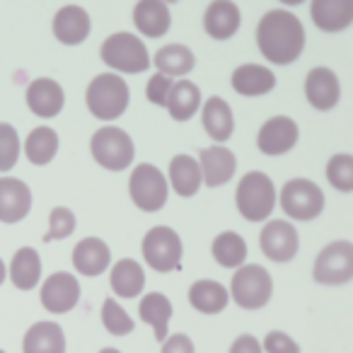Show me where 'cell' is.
<instances>
[{
	"label": "cell",
	"mask_w": 353,
	"mask_h": 353,
	"mask_svg": "<svg viewBox=\"0 0 353 353\" xmlns=\"http://www.w3.org/2000/svg\"><path fill=\"white\" fill-rule=\"evenodd\" d=\"M256 46L274 65H290L303 56L305 27L298 15L283 8L266 10L256 25Z\"/></svg>",
	"instance_id": "cell-1"
},
{
	"label": "cell",
	"mask_w": 353,
	"mask_h": 353,
	"mask_svg": "<svg viewBox=\"0 0 353 353\" xmlns=\"http://www.w3.org/2000/svg\"><path fill=\"white\" fill-rule=\"evenodd\" d=\"M235 206L247 223H261L276 208V187L271 176L254 170L247 172L235 189Z\"/></svg>",
	"instance_id": "cell-2"
},
{
	"label": "cell",
	"mask_w": 353,
	"mask_h": 353,
	"mask_svg": "<svg viewBox=\"0 0 353 353\" xmlns=\"http://www.w3.org/2000/svg\"><path fill=\"white\" fill-rule=\"evenodd\" d=\"M85 102L92 117L102 121H114L119 119L128 107V85L121 75L117 73H102L90 83L85 92Z\"/></svg>",
	"instance_id": "cell-3"
},
{
	"label": "cell",
	"mask_w": 353,
	"mask_h": 353,
	"mask_svg": "<svg viewBox=\"0 0 353 353\" xmlns=\"http://www.w3.org/2000/svg\"><path fill=\"white\" fill-rule=\"evenodd\" d=\"M99 56L109 68L119 70V73H143L150 65L145 44L141 37L131 34V32H117V34L107 37L99 46Z\"/></svg>",
	"instance_id": "cell-4"
},
{
	"label": "cell",
	"mask_w": 353,
	"mask_h": 353,
	"mask_svg": "<svg viewBox=\"0 0 353 353\" xmlns=\"http://www.w3.org/2000/svg\"><path fill=\"white\" fill-rule=\"evenodd\" d=\"M274 295V279L259 264H245L230 281V300L242 310H261Z\"/></svg>",
	"instance_id": "cell-5"
},
{
	"label": "cell",
	"mask_w": 353,
	"mask_h": 353,
	"mask_svg": "<svg viewBox=\"0 0 353 353\" xmlns=\"http://www.w3.org/2000/svg\"><path fill=\"white\" fill-rule=\"evenodd\" d=\"M279 203L290 221L307 223L314 221L324 211V192L305 176H295L283 184L279 194Z\"/></svg>",
	"instance_id": "cell-6"
},
{
	"label": "cell",
	"mask_w": 353,
	"mask_h": 353,
	"mask_svg": "<svg viewBox=\"0 0 353 353\" xmlns=\"http://www.w3.org/2000/svg\"><path fill=\"white\" fill-rule=\"evenodd\" d=\"M143 259L150 269L160 271V274H170V271H176L182 266V254L184 247L182 240L176 235V230L165 225H155L145 232L143 237Z\"/></svg>",
	"instance_id": "cell-7"
},
{
	"label": "cell",
	"mask_w": 353,
	"mask_h": 353,
	"mask_svg": "<svg viewBox=\"0 0 353 353\" xmlns=\"http://www.w3.org/2000/svg\"><path fill=\"white\" fill-rule=\"evenodd\" d=\"M90 152H92L94 162L102 165L104 170L121 172L133 162L136 148H133L131 136L123 128L104 126L94 131L92 141H90Z\"/></svg>",
	"instance_id": "cell-8"
},
{
	"label": "cell",
	"mask_w": 353,
	"mask_h": 353,
	"mask_svg": "<svg viewBox=\"0 0 353 353\" xmlns=\"http://www.w3.org/2000/svg\"><path fill=\"white\" fill-rule=\"evenodd\" d=\"M312 281L319 285H343L353 281V242L334 240L314 256Z\"/></svg>",
	"instance_id": "cell-9"
},
{
	"label": "cell",
	"mask_w": 353,
	"mask_h": 353,
	"mask_svg": "<svg viewBox=\"0 0 353 353\" xmlns=\"http://www.w3.org/2000/svg\"><path fill=\"white\" fill-rule=\"evenodd\" d=\"M167 184L165 174L157 170L150 162H143L128 176V194H131V201L136 203L141 211L155 213L160 211L167 203Z\"/></svg>",
	"instance_id": "cell-10"
},
{
	"label": "cell",
	"mask_w": 353,
	"mask_h": 353,
	"mask_svg": "<svg viewBox=\"0 0 353 353\" xmlns=\"http://www.w3.org/2000/svg\"><path fill=\"white\" fill-rule=\"evenodd\" d=\"M259 247L261 254L276 264H288L295 259L300 250L298 228L288 221H269L264 223L259 232Z\"/></svg>",
	"instance_id": "cell-11"
},
{
	"label": "cell",
	"mask_w": 353,
	"mask_h": 353,
	"mask_svg": "<svg viewBox=\"0 0 353 353\" xmlns=\"http://www.w3.org/2000/svg\"><path fill=\"white\" fill-rule=\"evenodd\" d=\"M298 138H300L298 123L290 117L279 114V117H271L259 128V133H256V148L269 157L285 155V152L298 145Z\"/></svg>",
	"instance_id": "cell-12"
},
{
	"label": "cell",
	"mask_w": 353,
	"mask_h": 353,
	"mask_svg": "<svg viewBox=\"0 0 353 353\" xmlns=\"http://www.w3.org/2000/svg\"><path fill=\"white\" fill-rule=\"evenodd\" d=\"M305 97H307L310 107L317 112H329L336 107L341 99V83H339L336 73L327 65L310 68L307 78H305Z\"/></svg>",
	"instance_id": "cell-13"
},
{
	"label": "cell",
	"mask_w": 353,
	"mask_h": 353,
	"mask_svg": "<svg viewBox=\"0 0 353 353\" xmlns=\"http://www.w3.org/2000/svg\"><path fill=\"white\" fill-rule=\"evenodd\" d=\"M80 300V283L73 274L56 271L41 285V305L51 314H63L78 305Z\"/></svg>",
	"instance_id": "cell-14"
},
{
	"label": "cell",
	"mask_w": 353,
	"mask_h": 353,
	"mask_svg": "<svg viewBox=\"0 0 353 353\" xmlns=\"http://www.w3.org/2000/svg\"><path fill=\"white\" fill-rule=\"evenodd\" d=\"M199 165L203 172V184L211 189L223 187L235 176L237 157L225 145H208L199 150Z\"/></svg>",
	"instance_id": "cell-15"
},
{
	"label": "cell",
	"mask_w": 353,
	"mask_h": 353,
	"mask_svg": "<svg viewBox=\"0 0 353 353\" xmlns=\"http://www.w3.org/2000/svg\"><path fill=\"white\" fill-rule=\"evenodd\" d=\"M32 208V192L22 179L0 176V223H20Z\"/></svg>",
	"instance_id": "cell-16"
},
{
	"label": "cell",
	"mask_w": 353,
	"mask_h": 353,
	"mask_svg": "<svg viewBox=\"0 0 353 353\" xmlns=\"http://www.w3.org/2000/svg\"><path fill=\"white\" fill-rule=\"evenodd\" d=\"M310 15L317 30L336 34L353 25V0H314L310 3Z\"/></svg>",
	"instance_id": "cell-17"
},
{
	"label": "cell",
	"mask_w": 353,
	"mask_h": 353,
	"mask_svg": "<svg viewBox=\"0 0 353 353\" xmlns=\"http://www.w3.org/2000/svg\"><path fill=\"white\" fill-rule=\"evenodd\" d=\"M242 25V15H240V8L230 0H216L211 3L203 15V30L211 39L218 41H225L230 37L237 34Z\"/></svg>",
	"instance_id": "cell-18"
},
{
	"label": "cell",
	"mask_w": 353,
	"mask_h": 353,
	"mask_svg": "<svg viewBox=\"0 0 353 353\" xmlns=\"http://www.w3.org/2000/svg\"><path fill=\"white\" fill-rule=\"evenodd\" d=\"M54 37L65 46H78L90 37V15L80 6H63L54 17Z\"/></svg>",
	"instance_id": "cell-19"
},
{
	"label": "cell",
	"mask_w": 353,
	"mask_h": 353,
	"mask_svg": "<svg viewBox=\"0 0 353 353\" xmlns=\"http://www.w3.org/2000/svg\"><path fill=\"white\" fill-rule=\"evenodd\" d=\"M112 264V252H109L107 242L99 237H85L75 245L73 250V266L78 274L83 276H99L109 269Z\"/></svg>",
	"instance_id": "cell-20"
},
{
	"label": "cell",
	"mask_w": 353,
	"mask_h": 353,
	"mask_svg": "<svg viewBox=\"0 0 353 353\" xmlns=\"http://www.w3.org/2000/svg\"><path fill=\"white\" fill-rule=\"evenodd\" d=\"M65 94L56 80L51 78H37L27 88V107L41 119H51L63 109Z\"/></svg>",
	"instance_id": "cell-21"
},
{
	"label": "cell",
	"mask_w": 353,
	"mask_h": 353,
	"mask_svg": "<svg viewBox=\"0 0 353 353\" xmlns=\"http://www.w3.org/2000/svg\"><path fill=\"white\" fill-rule=\"evenodd\" d=\"M232 90L242 97H259L276 88V75L271 68L259 63H242L232 70Z\"/></svg>",
	"instance_id": "cell-22"
},
{
	"label": "cell",
	"mask_w": 353,
	"mask_h": 353,
	"mask_svg": "<svg viewBox=\"0 0 353 353\" xmlns=\"http://www.w3.org/2000/svg\"><path fill=\"white\" fill-rule=\"evenodd\" d=\"M201 123L208 136H211V141L216 143L230 141L232 131H235V117H232L230 104L223 97H218V94L208 97L201 107Z\"/></svg>",
	"instance_id": "cell-23"
},
{
	"label": "cell",
	"mask_w": 353,
	"mask_h": 353,
	"mask_svg": "<svg viewBox=\"0 0 353 353\" xmlns=\"http://www.w3.org/2000/svg\"><path fill=\"white\" fill-rule=\"evenodd\" d=\"M170 184L179 196L192 199L203 184V172L192 155H174L170 162Z\"/></svg>",
	"instance_id": "cell-24"
},
{
	"label": "cell",
	"mask_w": 353,
	"mask_h": 353,
	"mask_svg": "<svg viewBox=\"0 0 353 353\" xmlns=\"http://www.w3.org/2000/svg\"><path fill=\"white\" fill-rule=\"evenodd\" d=\"M133 25H136L138 32H143L150 39L167 34V30L172 25L170 8L165 3H160V0H141L133 8Z\"/></svg>",
	"instance_id": "cell-25"
},
{
	"label": "cell",
	"mask_w": 353,
	"mask_h": 353,
	"mask_svg": "<svg viewBox=\"0 0 353 353\" xmlns=\"http://www.w3.org/2000/svg\"><path fill=\"white\" fill-rule=\"evenodd\" d=\"M22 353H65V336L61 324L37 322L22 339Z\"/></svg>",
	"instance_id": "cell-26"
},
{
	"label": "cell",
	"mask_w": 353,
	"mask_h": 353,
	"mask_svg": "<svg viewBox=\"0 0 353 353\" xmlns=\"http://www.w3.org/2000/svg\"><path fill=\"white\" fill-rule=\"evenodd\" d=\"M189 303L201 314H218L228 307L230 293H228L225 285L218 283V281L201 279V281H194L192 288H189Z\"/></svg>",
	"instance_id": "cell-27"
},
{
	"label": "cell",
	"mask_w": 353,
	"mask_h": 353,
	"mask_svg": "<svg viewBox=\"0 0 353 353\" xmlns=\"http://www.w3.org/2000/svg\"><path fill=\"white\" fill-rule=\"evenodd\" d=\"M109 283L112 290L123 300H133L143 293V285H145V274H143V266L133 259H121L112 266V274H109Z\"/></svg>",
	"instance_id": "cell-28"
},
{
	"label": "cell",
	"mask_w": 353,
	"mask_h": 353,
	"mask_svg": "<svg viewBox=\"0 0 353 353\" xmlns=\"http://www.w3.org/2000/svg\"><path fill=\"white\" fill-rule=\"evenodd\" d=\"M138 314L145 324H150L155 339L160 343L167 341V327H170L172 319V303L167 295L162 293H148L143 295L141 305H138Z\"/></svg>",
	"instance_id": "cell-29"
},
{
	"label": "cell",
	"mask_w": 353,
	"mask_h": 353,
	"mask_svg": "<svg viewBox=\"0 0 353 353\" xmlns=\"http://www.w3.org/2000/svg\"><path fill=\"white\" fill-rule=\"evenodd\" d=\"M194 65H196V56L184 44H167L155 54L157 73L167 78H184L187 73H192Z\"/></svg>",
	"instance_id": "cell-30"
},
{
	"label": "cell",
	"mask_w": 353,
	"mask_h": 353,
	"mask_svg": "<svg viewBox=\"0 0 353 353\" xmlns=\"http://www.w3.org/2000/svg\"><path fill=\"white\" fill-rule=\"evenodd\" d=\"M201 107V90L192 80H179L172 85L170 99H167V112L174 121H189Z\"/></svg>",
	"instance_id": "cell-31"
},
{
	"label": "cell",
	"mask_w": 353,
	"mask_h": 353,
	"mask_svg": "<svg viewBox=\"0 0 353 353\" xmlns=\"http://www.w3.org/2000/svg\"><path fill=\"white\" fill-rule=\"evenodd\" d=\"M41 279V259L39 252L34 247H22L15 252L10 261V281L15 283V288L20 290H32Z\"/></svg>",
	"instance_id": "cell-32"
},
{
	"label": "cell",
	"mask_w": 353,
	"mask_h": 353,
	"mask_svg": "<svg viewBox=\"0 0 353 353\" xmlns=\"http://www.w3.org/2000/svg\"><path fill=\"white\" fill-rule=\"evenodd\" d=\"M211 254L223 269H240L247 261V242L240 232L225 230L213 240Z\"/></svg>",
	"instance_id": "cell-33"
},
{
	"label": "cell",
	"mask_w": 353,
	"mask_h": 353,
	"mask_svg": "<svg viewBox=\"0 0 353 353\" xmlns=\"http://www.w3.org/2000/svg\"><path fill=\"white\" fill-rule=\"evenodd\" d=\"M25 152L32 165H49L59 152V133L49 126H37L27 136Z\"/></svg>",
	"instance_id": "cell-34"
},
{
	"label": "cell",
	"mask_w": 353,
	"mask_h": 353,
	"mask_svg": "<svg viewBox=\"0 0 353 353\" xmlns=\"http://www.w3.org/2000/svg\"><path fill=\"white\" fill-rule=\"evenodd\" d=\"M327 182L336 192L351 194L353 192V155L351 152H339L332 155L327 162Z\"/></svg>",
	"instance_id": "cell-35"
},
{
	"label": "cell",
	"mask_w": 353,
	"mask_h": 353,
	"mask_svg": "<svg viewBox=\"0 0 353 353\" xmlns=\"http://www.w3.org/2000/svg\"><path fill=\"white\" fill-rule=\"evenodd\" d=\"M102 324L112 336H126V334H131L136 329V322L131 319V314L112 298H107L102 305Z\"/></svg>",
	"instance_id": "cell-36"
},
{
	"label": "cell",
	"mask_w": 353,
	"mask_h": 353,
	"mask_svg": "<svg viewBox=\"0 0 353 353\" xmlns=\"http://www.w3.org/2000/svg\"><path fill=\"white\" fill-rule=\"evenodd\" d=\"M17 157H20V136L15 126L0 123V172L12 170Z\"/></svg>",
	"instance_id": "cell-37"
},
{
	"label": "cell",
	"mask_w": 353,
	"mask_h": 353,
	"mask_svg": "<svg viewBox=\"0 0 353 353\" xmlns=\"http://www.w3.org/2000/svg\"><path fill=\"white\" fill-rule=\"evenodd\" d=\"M75 230V213L65 206H56L49 216V232L44 235V242L65 240Z\"/></svg>",
	"instance_id": "cell-38"
},
{
	"label": "cell",
	"mask_w": 353,
	"mask_h": 353,
	"mask_svg": "<svg viewBox=\"0 0 353 353\" xmlns=\"http://www.w3.org/2000/svg\"><path fill=\"white\" fill-rule=\"evenodd\" d=\"M172 78L162 73H155L150 80H148V88H145V97L148 102L157 104V107H167V99H170V92H172Z\"/></svg>",
	"instance_id": "cell-39"
},
{
	"label": "cell",
	"mask_w": 353,
	"mask_h": 353,
	"mask_svg": "<svg viewBox=\"0 0 353 353\" xmlns=\"http://www.w3.org/2000/svg\"><path fill=\"white\" fill-rule=\"evenodd\" d=\"M261 348H264L266 353H300L298 341L290 339L285 332H279V329H274V332L266 334Z\"/></svg>",
	"instance_id": "cell-40"
},
{
	"label": "cell",
	"mask_w": 353,
	"mask_h": 353,
	"mask_svg": "<svg viewBox=\"0 0 353 353\" xmlns=\"http://www.w3.org/2000/svg\"><path fill=\"white\" fill-rule=\"evenodd\" d=\"M160 353H196V348H194V341L187 336V334H172V336H167V341L162 343V351Z\"/></svg>",
	"instance_id": "cell-41"
},
{
	"label": "cell",
	"mask_w": 353,
	"mask_h": 353,
	"mask_svg": "<svg viewBox=\"0 0 353 353\" xmlns=\"http://www.w3.org/2000/svg\"><path fill=\"white\" fill-rule=\"evenodd\" d=\"M230 353H264L259 339L252 334H240L235 341L230 343Z\"/></svg>",
	"instance_id": "cell-42"
},
{
	"label": "cell",
	"mask_w": 353,
	"mask_h": 353,
	"mask_svg": "<svg viewBox=\"0 0 353 353\" xmlns=\"http://www.w3.org/2000/svg\"><path fill=\"white\" fill-rule=\"evenodd\" d=\"M6 276H8V269H6V264H3V259H0V283L6 281Z\"/></svg>",
	"instance_id": "cell-43"
},
{
	"label": "cell",
	"mask_w": 353,
	"mask_h": 353,
	"mask_svg": "<svg viewBox=\"0 0 353 353\" xmlns=\"http://www.w3.org/2000/svg\"><path fill=\"white\" fill-rule=\"evenodd\" d=\"M99 353H121V351H119V348H112V346H107V348H102V351H99Z\"/></svg>",
	"instance_id": "cell-44"
},
{
	"label": "cell",
	"mask_w": 353,
	"mask_h": 353,
	"mask_svg": "<svg viewBox=\"0 0 353 353\" xmlns=\"http://www.w3.org/2000/svg\"><path fill=\"white\" fill-rule=\"evenodd\" d=\"M0 353H6V351H0Z\"/></svg>",
	"instance_id": "cell-45"
}]
</instances>
